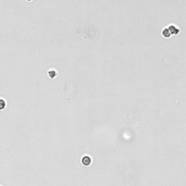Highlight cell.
Returning a JSON list of instances; mask_svg holds the SVG:
<instances>
[{
    "label": "cell",
    "instance_id": "1",
    "mask_svg": "<svg viewBox=\"0 0 186 186\" xmlns=\"http://www.w3.org/2000/svg\"><path fill=\"white\" fill-rule=\"evenodd\" d=\"M81 163H82L83 165L88 167V166L90 165L91 163H92V158L89 156H84L81 159Z\"/></svg>",
    "mask_w": 186,
    "mask_h": 186
},
{
    "label": "cell",
    "instance_id": "2",
    "mask_svg": "<svg viewBox=\"0 0 186 186\" xmlns=\"http://www.w3.org/2000/svg\"><path fill=\"white\" fill-rule=\"evenodd\" d=\"M6 106V102L4 99H0V110H3Z\"/></svg>",
    "mask_w": 186,
    "mask_h": 186
},
{
    "label": "cell",
    "instance_id": "3",
    "mask_svg": "<svg viewBox=\"0 0 186 186\" xmlns=\"http://www.w3.org/2000/svg\"><path fill=\"white\" fill-rule=\"evenodd\" d=\"M49 73V76L51 77V78H54V77L56 76V74H57V73H56V72L54 70H53V71H49V73Z\"/></svg>",
    "mask_w": 186,
    "mask_h": 186
},
{
    "label": "cell",
    "instance_id": "4",
    "mask_svg": "<svg viewBox=\"0 0 186 186\" xmlns=\"http://www.w3.org/2000/svg\"><path fill=\"white\" fill-rule=\"evenodd\" d=\"M29 1H30V0H29Z\"/></svg>",
    "mask_w": 186,
    "mask_h": 186
}]
</instances>
